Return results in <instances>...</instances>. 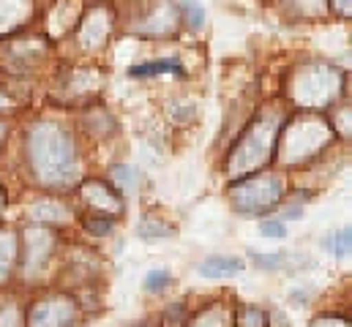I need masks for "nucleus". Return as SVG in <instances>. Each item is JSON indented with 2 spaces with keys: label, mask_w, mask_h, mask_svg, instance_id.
Wrapping results in <instances>:
<instances>
[{
  "label": "nucleus",
  "mask_w": 352,
  "mask_h": 327,
  "mask_svg": "<svg viewBox=\"0 0 352 327\" xmlns=\"http://www.w3.org/2000/svg\"><path fill=\"white\" fill-rule=\"evenodd\" d=\"M254 262L260 264V267H281L284 262H287V253H281V251H276V253H254Z\"/></svg>",
  "instance_id": "obj_6"
},
{
  "label": "nucleus",
  "mask_w": 352,
  "mask_h": 327,
  "mask_svg": "<svg viewBox=\"0 0 352 327\" xmlns=\"http://www.w3.org/2000/svg\"><path fill=\"white\" fill-rule=\"evenodd\" d=\"M241 270H243V262L235 259V256H208L199 264L202 278H227V275H235Z\"/></svg>",
  "instance_id": "obj_1"
},
{
  "label": "nucleus",
  "mask_w": 352,
  "mask_h": 327,
  "mask_svg": "<svg viewBox=\"0 0 352 327\" xmlns=\"http://www.w3.org/2000/svg\"><path fill=\"white\" fill-rule=\"evenodd\" d=\"M325 248L333 251L336 256H344V253L350 251V229H339L336 235H331V238L325 240Z\"/></svg>",
  "instance_id": "obj_3"
},
{
  "label": "nucleus",
  "mask_w": 352,
  "mask_h": 327,
  "mask_svg": "<svg viewBox=\"0 0 352 327\" xmlns=\"http://www.w3.org/2000/svg\"><path fill=\"white\" fill-rule=\"evenodd\" d=\"M183 8H186V16H188V25H191V27H202V22H205L202 5H199L197 0H186Z\"/></svg>",
  "instance_id": "obj_4"
},
{
  "label": "nucleus",
  "mask_w": 352,
  "mask_h": 327,
  "mask_svg": "<svg viewBox=\"0 0 352 327\" xmlns=\"http://www.w3.org/2000/svg\"><path fill=\"white\" fill-rule=\"evenodd\" d=\"M260 232H263V238H270V240L287 238V229H284V224H281V221H263Z\"/></svg>",
  "instance_id": "obj_7"
},
{
  "label": "nucleus",
  "mask_w": 352,
  "mask_h": 327,
  "mask_svg": "<svg viewBox=\"0 0 352 327\" xmlns=\"http://www.w3.org/2000/svg\"><path fill=\"white\" fill-rule=\"evenodd\" d=\"M167 71H173V74H177V77H186L183 66L175 63V60H159V63H142V66H134V69L129 71V77L142 80V77H156V74H167Z\"/></svg>",
  "instance_id": "obj_2"
},
{
  "label": "nucleus",
  "mask_w": 352,
  "mask_h": 327,
  "mask_svg": "<svg viewBox=\"0 0 352 327\" xmlns=\"http://www.w3.org/2000/svg\"><path fill=\"white\" fill-rule=\"evenodd\" d=\"M170 284V273L167 270H153V273H148V278H145V289H151V292H159V289H164Z\"/></svg>",
  "instance_id": "obj_5"
},
{
  "label": "nucleus",
  "mask_w": 352,
  "mask_h": 327,
  "mask_svg": "<svg viewBox=\"0 0 352 327\" xmlns=\"http://www.w3.org/2000/svg\"><path fill=\"white\" fill-rule=\"evenodd\" d=\"M90 232H96V235H109V229H112V221H88Z\"/></svg>",
  "instance_id": "obj_8"
}]
</instances>
